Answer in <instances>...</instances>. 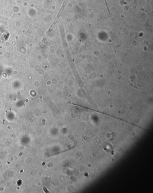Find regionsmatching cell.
<instances>
[{
	"label": "cell",
	"instance_id": "obj_1",
	"mask_svg": "<svg viewBox=\"0 0 153 193\" xmlns=\"http://www.w3.org/2000/svg\"><path fill=\"white\" fill-rule=\"evenodd\" d=\"M105 2H106V5H107V9H108V12H109V13L110 14V10L109 9V7H108V4H107V0H105Z\"/></svg>",
	"mask_w": 153,
	"mask_h": 193
}]
</instances>
